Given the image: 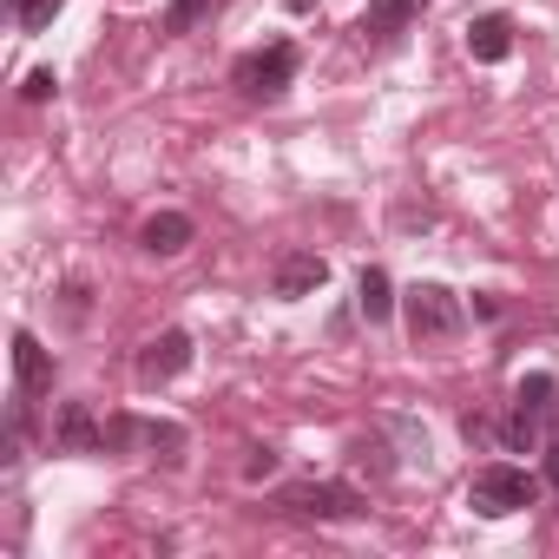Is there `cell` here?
<instances>
[{
  "label": "cell",
  "mask_w": 559,
  "mask_h": 559,
  "mask_svg": "<svg viewBox=\"0 0 559 559\" xmlns=\"http://www.w3.org/2000/svg\"><path fill=\"white\" fill-rule=\"evenodd\" d=\"M539 500V480L526 474V467H513V461H487L474 480H467V507L480 513V520H507V513H526Z\"/></svg>",
  "instance_id": "obj_1"
},
{
  "label": "cell",
  "mask_w": 559,
  "mask_h": 559,
  "mask_svg": "<svg viewBox=\"0 0 559 559\" xmlns=\"http://www.w3.org/2000/svg\"><path fill=\"white\" fill-rule=\"evenodd\" d=\"M276 513H290V520H362L369 500L349 480H290L276 493Z\"/></svg>",
  "instance_id": "obj_2"
},
{
  "label": "cell",
  "mask_w": 559,
  "mask_h": 559,
  "mask_svg": "<svg viewBox=\"0 0 559 559\" xmlns=\"http://www.w3.org/2000/svg\"><path fill=\"white\" fill-rule=\"evenodd\" d=\"M290 80H297V47L290 40H270V47H257V53H243L230 67V86L243 99H284Z\"/></svg>",
  "instance_id": "obj_3"
},
{
  "label": "cell",
  "mask_w": 559,
  "mask_h": 559,
  "mask_svg": "<svg viewBox=\"0 0 559 559\" xmlns=\"http://www.w3.org/2000/svg\"><path fill=\"white\" fill-rule=\"evenodd\" d=\"M461 297L448 290V284H415L408 290V336L415 343H448V336H461Z\"/></svg>",
  "instance_id": "obj_4"
},
{
  "label": "cell",
  "mask_w": 559,
  "mask_h": 559,
  "mask_svg": "<svg viewBox=\"0 0 559 559\" xmlns=\"http://www.w3.org/2000/svg\"><path fill=\"white\" fill-rule=\"evenodd\" d=\"M323 284H330V263H323L317 250H284V257H276V270H270V290L284 297V304L317 297Z\"/></svg>",
  "instance_id": "obj_5"
},
{
  "label": "cell",
  "mask_w": 559,
  "mask_h": 559,
  "mask_svg": "<svg viewBox=\"0 0 559 559\" xmlns=\"http://www.w3.org/2000/svg\"><path fill=\"white\" fill-rule=\"evenodd\" d=\"M185 369H191V336H185V330H165V336H152V343L139 349V382H145V389L178 382Z\"/></svg>",
  "instance_id": "obj_6"
},
{
  "label": "cell",
  "mask_w": 559,
  "mask_h": 559,
  "mask_svg": "<svg viewBox=\"0 0 559 559\" xmlns=\"http://www.w3.org/2000/svg\"><path fill=\"white\" fill-rule=\"evenodd\" d=\"M53 448H60V454H106V428L93 421L86 402H67V408H60V421H53Z\"/></svg>",
  "instance_id": "obj_7"
},
{
  "label": "cell",
  "mask_w": 559,
  "mask_h": 559,
  "mask_svg": "<svg viewBox=\"0 0 559 559\" xmlns=\"http://www.w3.org/2000/svg\"><path fill=\"white\" fill-rule=\"evenodd\" d=\"M191 237H198V224H191L185 211H152V217L139 224V250H145V257H178Z\"/></svg>",
  "instance_id": "obj_8"
},
{
  "label": "cell",
  "mask_w": 559,
  "mask_h": 559,
  "mask_svg": "<svg viewBox=\"0 0 559 559\" xmlns=\"http://www.w3.org/2000/svg\"><path fill=\"white\" fill-rule=\"evenodd\" d=\"M14 389H21V395L53 389V356L40 349V336H34V330H14Z\"/></svg>",
  "instance_id": "obj_9"
},
{
  "label": "cell",
  "mask_w": 559,
  "mask_h": 559,
  "mask_svg": "<svg viewBox=\"0 0 559 559\" xmlns=\"http://www.w3.org/2000/svg\"><path fill=\"white\" fill-rule=\"evenodd\" d=\"M467 53H474L480 67H500V60L513 53V21H507V14H480V21L467 27Z\"/></svg>",
  "instance_id": "obj_10"
},
{
  "label": "cell",
  "mask_w": 559,
  "mask_h": 559,
  "mask_svg": "<svg viewBox=\"0 0 559 559\" xmlns=\"http://www.w3.org/2000/svg\"><path fill=\"white\" fill-rule=\"evenodd\" d=\"M428 0H369V14H362V34L369 40H395L408 21H421Z\"/></svg>",
  "instance_id": "obj_11"
},
{
  "label": "cell",
  "mask_w": 559,
  "mask_h": 559,
  "mask_svg": "<svg viewBox=\"0 0 559 559\" xmlns=\"http://www.w3.org/2000/svg\"><path fill=\"white\" fill-rule=\"evenodd\" d=\"M356 304H362L369 323H389V317H395V284H389L382 263H369V270L356 276Z\"/></svg>",
  "instance_id": "obj_12"
},
{
  "label": "cell",
  "mask_w": 559,
  "mask_h": 559,
  "mask_svg": "<svg viewBox=\"0 0 559 559\" xmlns=\"http://www.w3.org/2000/svg\"><path fill=\"white\" fill-rule=\"evenodd\" d=\"M145 448H152L165 467H178V461H185V428H178V421H145Z\"/></svg>",
  "instance_id": "obj_13"
},
{
  "label": "cell",
  "mask_w": 559,
  "mask_h": 559,
  "mask_svg": "<svg viewBox=\"0 0 559 559\" xmlns=\"http://www.w3.org/2000/svg\"><path fill=\"white\" fill-rule=\"evenodd\" d=\"M60 8H67V0H8V14H14V21H21L27 34H47Z\"/></svg>",
  "instance_id": "obj_14"
},
{
  "label": "cell",
  "mask_w": 559,
  "mask_h": 559,
  "mask_svg": "<svg viewBox=\"0 0 559 559\" xmlns=\"http://www.w3.org/2000/svg\"><path fill=\"white\" fill-rule=\"evenodd\" d=\"M507 448H520V454L539 448V415H533V408H513V421H507Z\"/></svg>",
  "instance_id": "obj_15"
},
{
  "label": "cell",
  "mask_w": 559,
  "mask_h": 559,
  "mask_svg": "<svg viewBox=\"0 0 559 559\" xmlns=\"http://www.w3.org/2000/svg\"><path fill=\"white\" fill-rule=\"evenodd\" d=\"M552 395H559V389H552V376H526L513 408H533V415H546V408H552Z\"/></svg>",
  "instance_id": "obj_16"
},
{
  "label": "cell",
  "mask_w": 559,
  "mask_h": 559,
  "mask_svg": "<svg viewBox=\"0 0 559 559\" xmlns=\"http://www.w3.org/2000/svg\"><path fill=\"white\" fill-rule=\"evenodd\" d=\"M53 86H60V80H53V67H34V73H27V86H21V99H27V106H47V99H53Z\"/></svg>",
  "instance_id": "obj_17"
},
{
  "label": "cell",
  "mask_w": 559,
  "mask_h": 559,
  "mask_svg": "<svg viewBox=\"0 0 559 559\" xmlns=\"http://www.w3.org/2000/svg\"><path fill=\"white\" fill-rule=\"evenodd\" d=\"M204 14V0H171V14H165V34H191Z\"/></svg>",
  "instance_id": "obj_18"
},
{
  "label": "cell",
  "mask_w": 559,
  "mask_h": 559,
  "mask_svg": "<svg viewBox=\"0 0 559 559\" xmlns=\"http://www.w3.org/2000/svg\"><path fill=\"white\" fill-rule=\"evenodd\" d=\"M263 474H276V448H257V454L243 461V480H263Z\"/></svg>",
  "instance_id": "obj_19"
},
{
  "label": "cell",
  "mask_w": 559,
  "mask_h": 559,
  "mask_svg": "<svg viewBox=\"0 0 559 559\" xmlns=\"http://www.w3.org/2000/svg\"><path fill=\"white\" fill-rule=\"evenodd\" d=\"M60 297H67V317H86V297H93V290H86V284H67Z\"/></svg>",
  "instance_id": "obj_20"
},
{
  "label": "cell",
  "mask_w": 559,
  "mask_h": 559,
  "mask_svg": "<svg viewBox=\"0 0 559 559\" xmlns=\"http://www.w3.org/2000/svg\"><path fill=\"white\" fill-rule=\"evenodd\" d=\"M546 480L559 487V448H546Z\"/></svg>",
  "instance_id": "obj_21"
}]
</instances>
